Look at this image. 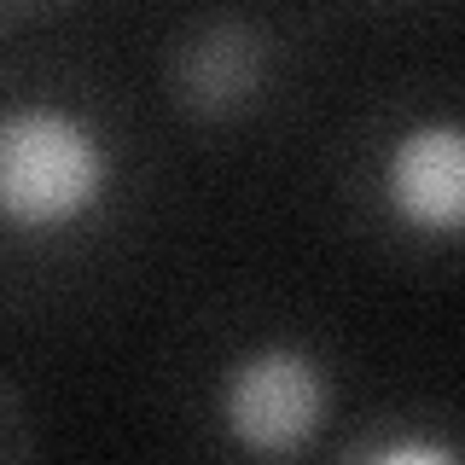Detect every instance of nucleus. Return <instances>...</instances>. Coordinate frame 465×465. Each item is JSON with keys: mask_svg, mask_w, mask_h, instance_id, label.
I'll return each mask as SVG.
<instances>
[{"mask_svg": "<svg viewBox=\"0 0 465 465\" xmlns=\"http://www.w3.org/2000/svg\"><path fill=\"white\" fill-rule=\"evenodd\" d=\"M116 186V152L82 111L24 99L0 111V227L47 239L87 222Z\"/></svg>", "mask_w": 465, "mask_h": 465, "instance_id": "nucleus-1", "label": "nucleus"}, {"mask_svg": "<svg viewBox=\"0 0 465 465\" xmlns=\"http://www.w3.org/2000/svg\"><path fill=\"white\" fill-rule=\"evenodd\" d=\"M331 407L326 367L297 343H256L251 355H239L222 378V430L232 448L256 460H291L314 442L320 419Z\"/></svg>", "mask_w": 465, "mask_h": 465, "instance_id": "nucleus-2", "label": "nucleus"}, {"mask_svg": "<svg viewBox=\"0 0 465 465\" xmlns=\"http://www.w3.org/2000/svg\"><path fill=\"white\" fill-rule=\"evenodd\" d=\"M384 210L407 232L454 244L465 227V134L454 116H430L396 134L384 157Z\"/></svg>", "mask_w": 465, "mask_h": 465, "instance_id": "nucleus-3", "label": "nucleus"}, {"mask_svg": "<svg viewBox=\"0 0 465 465\" xmlns=\"http://www.w3.org/2000/svg\"><path fill=\"white\" fill-rule=\"evenodd\" d=\"M378 465H454V448L448 442H419V436H407V442H384V448H367Z\"/></svg>", "mask_w": 465, "mask_h": 465, "instance_id": "nucleus-4", "label": "nucleus"}]
</instances>
